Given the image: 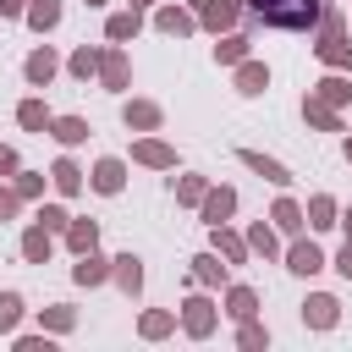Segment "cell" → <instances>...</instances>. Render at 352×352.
<instances>
[{
    "mask_svg": "<svg viewBox=\"0 0 352 352\" xmlns=\"http://www.w3.org/2000/svg\"><path fill=\"white\" fill-rule=\"evenodd\" d=\"M248 6L275 28H314L319 22V0H248Z\"/></svg>",
    "mask_w": 352,
    "mask_h": 352,
    "instance_id": "cell-1",
    "label": "cell"
},
{
    "mask_svg": "<svg viewBox=\"0 0 352 352\" xmlns=\"http://www.w3.org/2000/svg\"><path fill=\"white\" fill-rule=\"evenodd\" d=\"M302 319L319 324V330H330V324H336V297H308V302H302Z\"/></svg>",
    "mask_w": 352,
    "mask_h": 352,
    "instance_id": "cell-2",
    "label": "cell"
},
{
    "mask_svg": "<svg viewBox=\"0 0 352 352\" xmlns=\"http://www.w3.org/2000/svg\"><path fill=\"white\" fill-rule=\"evenodd\" d=\"M231 204H236V192H231V187H220V192H209V198H204V220H209V226H220V220L231 214Z\"/></svg>",
    "mask_w": 352,
    "mask_h": 352,
    "instance_id": "cell-3",
    "label": "cell"
},
{
    "mask_svg": "<svg viewBox=\"0 0 352 352\" xmlns=\"http://www.w3.org/2000/svg\"><path fill=\"white\" fill-rule=\"evenodd\" d=\"M292 270H297V275H314V270H324V253H319L314 242H297V248H292Z\"/></svg>",
    "mask_w": 352,
    "mask_h": 352,
    "instance_id": "cell-4",
    "label": "cell"
},
{
    "mask_svg": "<svg viewBox=\"0 0 352 352\" xmlns=\"http://www.w3.org/2000/svg\"><path fill=\"white\" fill-rule=\"evenodd\" d=\"M242 165H253L258 176H270V182H280V187L292 182V176H286V165H275V160H264V154H253V148H242Z\"/></svg>",
    "mask_w": 352,
    "mask_h": 352,
    "instance_id": "cell-5",
    "label": "cell"
},
{
    "mask_svg": "<svg viewBox=\"0 0 352 352\" xmlns=\"http://www.w3.org/2000/svg\"><path fill=\"white\" fill-rule=\"evenodd\" d=\"M94 187L99 192H121V160H99L94 165Z\"/></svg>",
    "mask_w": 352,
    "mask_h": 352,
    "instance_id": "cell-6",
    "label": "cell"
},
{
    "mask_svg": "<svg viewBox=\"0 0 352 352\" xmlns=\"http://www.w3.org/2000/svg\"><path fill=\"white\" fill-rule=\"evenodd\" d=\"M50 77H55V55L50 50H33L28 55V82H50Z\"/></svg>",
    "mask_w": 352,
    "mask_h": 352,
    "instance_id": "cell-7",
    "label": "cell"
},
{
    "mask_svg": "<svg viewBox=\"0 0 352 352\" xmlns=\"http://www.w3.org/2000/svg\"><path fill=\"white\" fill-rule=\"evenodd\" d=\"M132 154H138V160H143V165H176V154H170V148H165V143H138V148H132Z\"/></svg>",
    "mask_w": 352,
    "mask_h": 352,
    "instance_id": "cell-8",
    "label": "cell"
},
{
    "mask_svg": "<svg viewBox=\"0 0 352 352\" xmlns=\"http://www.w3.org/2000/svg\"><path fill=\"white\" fill-rule=\"evenodd\" d=\"M50 176H55V187H60V192H77V187H82V170H77L72 160H60V165H55Z\"/></svg>",
    "mask_w": 352,
    "mask_h": 352,
    "instance_id": "cell-9",
    "label": "cell"
},
{
    "mask_svg": "<svg viewBox=\"0 0 352 352\" xmlns=\"http://www.w3.org/2000/svg\"><path fill=\"white\" fill-rule=\"evenodd\" d=\"M22 253H28L33 264H38V258H50V231H44V226H33V231H28V242H22Z\"/></svg>",
    "mask_w": 352,
    "mask_h": 352,
    "instance_id": "cell-10",
    "label": "cell"
},
{
    "mask_svg": "<svg viewBox=\"0 0 352 352\" xmlns=\"http://www.w3.org/2000/svg\"><path fill=\"white\" fill-rule=\"evenodd\" d=\"M72 275H77L82 286H94V280H104V258H94V248H88V253H82V264H77Z\"/></svg>",
    "mask_w": 352,
    "mask_h": 352,
    "instance_id": "cell-11",
    "label": "cell"
},
{
    "mask_svg": "<svg viewBox=\"0 0 352 352\" xmlns=\"http://www.w3.org/2000/svg\"><path fill=\"white\" fill-rule=\"evenodd\" d=\"M209 324H214L209 302H187V330H192V336H209Z\"/></svg>",
    "mask_w": 352,
    "mask_h": 352,
    "instance_id": "cell-12",
    "label": "cell"
},
{
    "mask_svg": "<svg viewBox=\"0 0 352 352\" xmlns=\"http://www.w3.org/2000/svg\"><path fill=\"white\" fill-rule=\"evenodd\" d=\"M319 55H324V60H336V66H352V44H346L341 33H330V44H319Z\"/></svg>",
    "mask_w": 352,
    "mask_h": 352,
    "instance_id": "cell-13",
    "label": "cell"
},
{
    "mask_svg": "<svg viewBox=\"0 0 352 352\" xmlns=\"http://www.w3.org/2000/svg\"><path fill=\"white\" fill-rule=\"evenodd\" d=\"M55 16H60V0H33V11H28L33 28H55Z\"/></svg>",
    "mask_w": 352,
    "mask_h": 352,
    "instance_id": "cell-14",
    "label": "cell"
},
{
    "mask_svg": "<svg viewBox=\"0 0 352 352\" xmlns=\"http://www.w3.org/2000/svg\"><path fill=\"white\" fill-rule=\"evenodd\" d=\"M116 264H121V270H116V280H121L126 292H138V286H143V270H138V258L126 253V258H116Z\"/></svg>",
    "mask_w": 352,
    "mask_h": 352,
    "instance_id": "cell-15",
    "label": "cell"
},
{
    "mask_svg": "<svg viewBox=\"0 0 352 352\" xmlns=\"http://www.w3.org/2000/svg\"><path fill=\"white\" fill-rule=\"evenodd\" d=\"M16 319H22V297L16 292H0V330H11Z\"/></svg>",
    "mask_w": 352,
    "mask_h": 352,
    "instance_id": "cell-16",
    "label": "cell"
},
{
    "mask_svg": "<svg viewBox=\"0 0 352 352\" xmlns=\"http://www.w3.org/2000/svg\"><path fill=\"white\" fill-rule=\"evenodd\" d=\"M16 116H22V126H33V132H44V126H50V116H44V104H38V99H28Z\"/></svg>",
    "mask_w": 352,
    "mask_h": 352,
    "instance_id": "cell-17",
    "label": "cell"
},
{
    "mask_svg": "<svg viewBox=\"0 0 352 352\" xmlns=\"http://www.w3.org/2000/svg\"><path fill=\"white\" fill-rule=\"evenodd\" d=\"M126 126H160V110L154 104H126Z\"/></svg>",
    "mask_w": 352,
    "mask_h": 352,
    "instance_id": "cell-18",
    "label": "cell"
},
{
    "mask_svg": "<svg viewBox=\"0 0 352 352\" xmlns=\"http://www.w3.org/2000/svg\"><path fill=\"white\" fill-rule=\"evenodd\" d=\"M55 138H60V143H82V138H88V126H82L77 116H66V121H55Z\"/></svg>",
    "mask_w": 352,
    "mask_h": 352,
    "instance_id": "cell-19",
    "label": "cell"
},
{
    "mask_svg": "<svg viewBox=\"0 0 352 352\" xmlns=\"http://www.w3.org/2000/svg\"><path fill=\"white\" fill-rule=\"evenodd\" d=\"M275 226H280V231H297V226H302V214H297V204H292V198H280V204H275Z\"/></svg>",
    "mask_w": 352,
    "mask_h": 352,
    "instance_id": "cell-20",
    "label": "cell"
},
{
    "mask_svg": "<svg viewBox=\"0 0 352 352\" xmlns=\"http://www.w3.org/2000/svg\"><path fill=\"white\" fill-rule=\"evenodd\" d=\"M99 66H104V82H110V88H121V82H126V60H121V55H104Z\"/></svg>",
    "mask_w": 352,
    "mask_h": 352,
    "instance_id": "cell-21",
    "label": "cell"
},
{
    "mask_svg": "<svg viewBox=\"0 0 352 352\" xmlns=\"http://www.w3.org/2000/svg\"><path fill=\"white\" fill-rule=\"evenodd\" d=\"M236 82H242V94H258V88L270 82V72H264V66H242V77H236Z\"/></svg>",
    "mask_w": 352,
    "mask_h": 352,
    "instance_id": "cell-22",
    "label": "cell"
},
{
    "mask_svg": "<svg viewBox=\"0 0 352 352\" xmlns=\"http://www.w3.org/2000/svg\"><path fill=\"white\" fill-rule=\"evenodd\" d=\"M94 236H99V231H94V220H77V226H72V248H77V253H88V248H94Z\"/></svg>",
    "mask_w": 352,
    "mask_h": 352,
    "instance_id": "cell-23",
    "label": "cell"
},
{
    "mask_svg": "<svg viewBox=\"0 0 352 352\" xmlns=\"http://www.w3.org/2000/svg\"><path fill=\"white\" fill-rule=\"evenodd\" d=\"M253 308H258V297H253L248 286H236V292H231V314H236V319H248Z\"/></svg>",
    "mask_w": 352,
    "mask_h": 352,
    "instance_id": "cell-24",
    "label": "cell"
},
{
    "mask_svg": "<svg viewBox=\"0 0 352 352\" xmlns=\"http://www.w3.org/2000/svg\"><path fill=\"white\" fill-rule=\"evenodd\" d=\"M132 33H138V16H132V11L110 16V38H132Z\"/></svg>",
    "mask_w": 352,
    "mask_h": 352,
    "instance_id": "cell-25",
    "label": "cell"
},
{
    "mask_svg": "<svg viewBox=\"0 0 352 352\" xmlns=\"http://www.w3.org/2000/svg\"><path fill=\"white\" fill-rule=\"evenodd\" d=\"M346 94H352V88H346L341 77H324V82H319V99H324V104H336V99H346Z\"/></svg>",
    "mask_w": 352,
    "mask_h": 352,
    "instance_id": "cell-26",
    "label": "cell"
},
{
    "mask_svg": "<svg viewBox=\"0 0 352 352\" xmlns=\"http://www.w3.org/2000/svg\"><path fill=\"white\" fill-rule=\"evenodd\" d=\"M308 214H314L308 226H336V220H330V214H336V204H330V198H314V204H308Z\"/></svg>",
    "mask_w": 352,
    "mask_h": 352,
    "instance_id": "cell-27",
    "label": "cell"
},
{
    "mask_svg": "<svg viewBox=\"0 0 352 352\" xmlns=\"http://www.w3.org/2000/svg\"><path fill=\"white\" fill-rule=\"evenodd\" d=\"M160 28H165V33H187L192 16H182V11H160Z\"/></svg>",
    "mask_w": 352,
    "mask_h": 352,
    "instance_id": "cell-28",
    "label": "cell"
},
{
    "mask_svg": "<svg viewBox=\"0 0 352 352\" xmlns=\"http://www.w3.org/2000/svg\"><path fill=\"white\" fill-rule=\"evenodd\" d=\"M214 55L220 60H242L248 55V38H226V44H214Z\"/></svg>",
    "mask_w": 352,
    "mask_h": 352,
    "instance_id": "cell-29",
    "label": "cell"
},
{
    "mask_svg": "<svg viewBox=\"0 0 352 352\" xmlns=\"http://www.w3.org/2000/svg\"><path fill=\"white\" fill-rule=\"evenodd\" d=\"M94 66H99V55H94V50H77V55H72V72H77V77H88Z\"/></svg>",
    "mask_w": 352,
    "mask_h": 352,
    "instance_id": "cell-30",
    "label": "cell"
},
{
    "mask_svg": "<svg viewBox=\"0 0 352 352\" xmlns=\"http://www.w3.org/2000/svg\"><path fill=\"white\" fill-rule=\"evenodd\" d=\"M308 121H314V126H330V132H336V116H330L324 104H314V99H308Z\"/></svg>",
    "mask_w": 352,
    "mask_h": 352,
    "instance_id": "cell-31",
    "label": "cell"
},
{
    "mask_svg": "<svg viewBox=\"0 0 352 352\" xmlns=\"http://www.w3.org/2000/svg\"><path fill=\"white\" fill-rule=\"evenodd\" d=\"M253 248H258V253H275V236H270V226H253Z\"/></svg>",
    "mask_w": 352,
    "mask_h": 352,
    "instance_id": "cell-32",
    "label": "cell"
},
{
    "mask_svg": "<svg viewBox=\"0 0 352 352\" xmlns=\"http://www.w3.org/2000/svg\"><path fill=\"white\" fill-rule=\"evenodd\" d=\"M38 220H44V231H60V226H66V209H44Z\"/></svg>",
    "mask_w": 352,
    "mask_h": 352,
    "instance_id": "cell-33",
    "label": "cell"
},
{
    "mask_svg": "<svg viewBox=\"0 0 352 352\" xmlns=\"http://www.w3.org/2000/svg\"><path fill=\"white\" fill-rule=\"evenodd\" d=\"M214 242H220V253H226V258H242V242H236V236H226V231H220Z\"/></svg>",
    "mask_w": 352,
    "mask_h": 352,
    "instance_id": "cell-34",
    "label": "cell"
},
{
    "mask_svg": "<svg viewBox=\"0 0 352 352\" xmlns=\"http://www.w3.org/2000/svg\"><path fill=\"white\" fill-rule=\"evenodd\" d=\"M192 264H198V275H204V280H220V264H214L209 253H204V258H192Z\"/></svg>",
    "mask_w": 352,
    "mask_h": 352,
    "instance_id": "cell-35",
    "label": "cell"
},
{
    "mask_svg": "<svg viewBox=\"0 0 352 352\" xmlns=\"http://www.w3.org/2000/svg\"><path fill=\"white\" fill-rule=\"evenodd\" d=\"M143 330H148V336H165V330H170V319H165V314H148V319H143Z\"/></svg>",
    "mask_w": 352,
    "mask_h": 352,
    "instance_id": "cell-36",
    "label": "cell"
},
{
    "mask_svg": "<svg viewBox=\"0 0 352 352\" xmlns=\"http://www.w3.org/2000/svg\"><path fill=\"white\" fill-rule=\"evenodd\" d=\"M182 198H187V204H192V198H204V182H198V176H187V182H182Z\"/></svg>",
    "mask_w": 352,
    "mask_h": 352,
    "instance_id": "cell-37",
    "label": "cell"
},
{
    "mask_svg": "<svg viewBox=\"0 0 352 352\" xmlns=\"http://www.w3.org/2000/svg\"><path fill=\"white\" fill-rule=\"evenodd\" d=\"M336 270H341V275H346V280H352V242H346V248H341V258H336Z\"/></svg>",
    "mask_w": 352,
    "mask_h": 352,
    "instance_id": "cell-38",
    "label": "cell"
},
{
    "mask_svg": "<svg viewBox=\"0 0 352 352\" xmlns=\"http://www.w3.org/2000/svg\"><path fill=\"white\" fill-rule=\"evenodd\" d=\"M6 170H16V154H11V148H0V176H6Z\"/></svg>",
    "mask_w": 352,
    "mask_h": 352,
    "instance_id": "cell-39",
    "label": "cell"
},
{
    "mask_svg": "<svg viewBox=\"0 0 352 352\" xmlns=\"http://www.w3.org/2000/svg\"><path fill=\"white\" fill-rule=\"evenodd\" d=\"M11 209H16V198H11V192H0V220H11Z\"/></svg>",
    "mask_w": 352,
    "mask_h": 352,
    "instance_id": "cell-40",
    "label": "cell"
},
{
    "mask_svg": "<svg viewBox=\"0 0 352 352\" xmlns=\"http://www.w3.org/2000/svg\"><path fill=\"white\" fill-rule=\"evenodd\" d=\"M341 226H346V231H352V209H346V220H341Z\"/></svg>",
    "mask_w": 352,
    "mask_h": 352,
    "instance_id": "cell-41",
    "label": "cell"
},
{
    "mask_svg": "<svg viewBox=\"0 0 352 352\" xmlns=\"http://www.w3.org/2000/svg\"><path fill=\"white\" fill-rule=\"evenodd\" d=\"M346 160H352V143H346Z\"/></svg>",
    "mask_w": 352,
    "mask_h": 352,
    "instance_id": "cell-42",
    "label": "cell"
},
{
    "mask_svg": "<svg viewBox=\"0 0 352 352\" xmlns=\"http://www.w3.org/2000/svg\"><path fill=\"white\" fill-rule=\"evenodd\" d=\"M88 6H99V0H88Z\"/></svg>",
    "mask_w": 352,
    "mask_h": 352,
    "instance_id": "cell-43",
    "label": "cell"
}]
</instances>
